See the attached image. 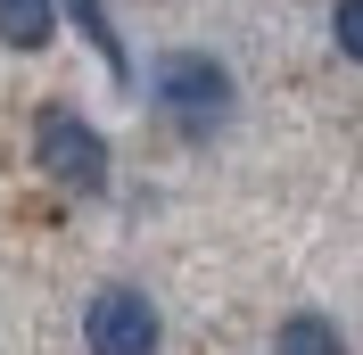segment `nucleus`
<instances>
[{"instance_id": "1", "label": "nucleus", "mask_w": 363, "mask_h": 355, "mask_svg": "<svg viewBox=\"0 0 363 355\" xmlns=\"http://www.w3.org/2000/svg\"><path fill=\"white\" fill-rule=\"evenodd\" d=\"M33 157H42V174L58 182V190H108V141H99V124H83L74 108H42V124H33Z\"/></svg>"}, {"instance_id": "7", "label": "nucleus", "mask_w": 363, "mask_h": 355, "mask_svg": "<svg viewBox=\"0 0 363 355\" xmlns=\"http://www.w3.org/2000/svg\"><path fill=\"white\" fill-rule=\"evenodd\" d=\"M330 33H339V50L363 67V0H339V9H330Z\"/></svg>"}, {"instance_id": "5", "label": "nucleus", "mask_w": 363, "mask_h": 355, "mask_svg": "<svg viewBox=\"0 0 363 355\" xmlns=\"http://www.w3.org/2000/svg\"><path fill=\"white\" fill-rule=\"evenodd\" d=\"M58 33V9L50 0H0V42L9 50H42Z\"/></svg>"}, {"instance_id": "3", "label": "nucleus", "mask_w": 363, "mask_h": 355, "mask_svg": "<svg viewBox=\"0 0 363 355\" xmlns=\"http://www.w3.org/2000/svg\"><path fill=\"white\" fill-rule=\"evenodd\" d=\"M83 339H91V355H157V339H165V322H157V306L140 297V289H99L83 306Z\"/></svg>"}, {"instance_id": "6", "label": "nucleus", "mask_w": 363, "mask_h": 355, "mask_svg": "<svg viewBox=\"0 0 363 355\" xmlns=\"http://www.w3.org/2000/svg\"><path fill=\"white\" fill-rule=\"evenodd\" d=\"M281 355H347V339L322 322V314H289L281 322Z\"/></svg>"}, {"instance_id": "2", "label": "nucleus", "mask_w": 363, "mask_h": 355, "mask_svg": "<svg viewBox=\"0 0 363 355\" xmlns=\"http://www.w3.org/2000/svg\"><path fill=\"white\" fill-rule=\"evenodd\" d=\"M149 83H157V99L190 124V133H206V124H223V116H231V75L215 67L206 50H165Z\"/></svg>"}, {"instance_id": "4", "label": "nucleus", "mask_w": 363, "mask_h": 355, "mask_svg": "<svg viewBox=\"0 0 363 355\" xmlns=\"http://www.w3.org/2000/svg\"><path fill=\"white\" fill-rule=\"evenodd\" d=\"M67 17L83 25V42L108 58V75L116 83H133V58H124V42H116V17H108V0H67Z\"/></svg>"}]
</instances>
